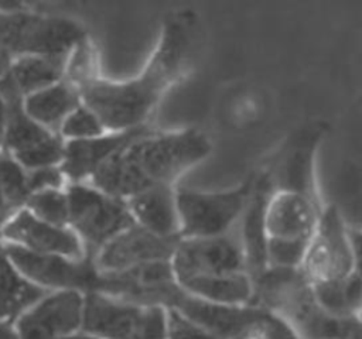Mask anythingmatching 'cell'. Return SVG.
<instances>
[{
	"label": "cell",
	"mask_w": 362,
	"mask_h": 339,
	"mask_svg": "<svg viewBox=\"0 0 362 339\" xmlns=\"http://www.w3.org/2000/svg\"><path fill=\"white\" fill-rule=\"evenodd\" d=\"M192 11L170 13L148 62L124 82L86 78L75 85L81 103L102 121L106 131H124L144 126L168 88L187 69L197 44L198 25Z\"/></svg>",
	"instance_id": "1"
},
{
	"label": "cell",
	"mask_w": 362,
	"mask_h": 339,
	"mask_svg": "<svg viewBox=\"0 0 362 339\" xmlns=\"http://www.w3.org/2000/svg\"><path fill=\"white\" fill-rule=\"evenodd\" d=\"M212 150L209 138L197 129L147 133L133 138L107 158L88 184L119 199L174 181Z\"/></svg>",
	"instance_id": "2"
},
{
	"label": "cell",
	"mask_w": 362,
	"mask_h": 339,
	"mask_svg": "<svg viewBox=\"0 0 362 339\" xmlns=\"http://www.w3.org/2000/svg\"><path fill=\"white\" fill-rule=\"evenodd\" d=\"M81 332L95 339H167L168 309L88 292Z\"/></svg>",
	"instance_id": "3"
},
{
	"label": "cell",
	"mask_w": 362,
	"mask_h": 339,
	"mask_svg": "<svg viewBox=\"0 0 362 339\" xmlns=\"http://www.w3.org/2000/svg\"><path fill=\"white\" fill-rule=\"evenodd\" d=\"M300 270L310 284L344 278L359 270V232L345 226L335 206L318 215Z\"/></svg>",
	"instance_id": "4"
},
{
	"label": "cell",
	"mask_w": 362,
	"mask_h": 339,
	"mask_svg": "<svg viewBox=\"0 0 362 339\" xmlns=\"http://www.w3.org/2000/svg\"><path fill=\"white\" fill-rule=\"evenodd\" d=\"M68 226L81 239L88 254L134 223L126 202L88 182H72L66 189Z\"/></svg>",
	"instance_id": "5"
},
{
	"label": "cell",
	"mask_w": 362,
	"mask_h": 339,
	"mask_svg": "<svg viewBox=\"0 0 362 339\" xmlns=\"http://www.w3.org/2000/svg\"><path fill=\"white\" fill-rule=\"evenodd\" d=\"M255 177L242 185L218 192L177 189L180 237H209L233 230L252 194Z\"/></svg>",
	"instance_id": "6"
},
{
	"label": "cell",
	"mask_w": 362,
	"mask_h": 339,
	"mask_svg": "<svg viewBox=\"0 0 362 339\" xmlns=\"http://www.w3.org/2000/svg\"><path fill=\"white\" fill-rule=\"evenodd\" d=\"M93 292H102L129 302L171 309L182 290L174 277L171 261L161 260L123 271L98 273Z\"/></svg>",
	"instance_id": "7"
},
{
	"label": "cell",
	"mask_w": 362,
	"mask_h": 339,
	"mask_svg": "<svg viewBox=\"0 0 362 339\" xmlns=\"http://www.w3.org/2000/svg\"><path fill=\"white\" fill-rule=\"evenodd\" d=\"M170 261L177 282L246 271L236 227L219 236L180 237Z\"/></svg>",
	"instance_id": "8"
},
{
	"label": "cell",
	"mask_w": 362,
	"mask_h": 339,
	"mask_svg": "<svg viewBox=\"0 0 362 339\" xmlns=\"http://www.w3.org/2000/svg\"><path fill=\"white\" fill-rule=\"evenodd\" d=\"M7 253L14 264L35 285L57 291L93 292L98 281V271L92 256L68 258L54 254H41L20 246H8Z\"/></svg>",
	"instance_id": "9"
},
{
	"label": "cell",
	"mask_w": 362,
	"mask_h": 339,
	"mask_svg": "<svg viewBox=\"0 0 362 339\" xmlns=\"http://www.w3.org/2000/svg\"><path fill=\"white\" fill-rule=\"evenodd\" d=\"M85 41L83 28L74 20L34 14H13L10 52L40 56L68 55Z\"/></svg>",
	"instance_id": "10"
},
{
	"label": "cell",
	"mask_w": 362,
	"mask_h": 339,
	"mask_svg": "<svg viewBox=\"0 0 362 339\" xmlns=\"http://www.w3.org/2000/svg\"><path fill=\"white\" fill-rule=\"evenodd\" d=\"M178 240L180 236L163 237L133 223L95 251L92 261L98 273H116L153 261L171 260Z\"/></svg>",
	"instance_id": "11"
},
{
	"label": "cell",
	"mask_w": 362,
	"mask_h": 339,
	"mask_svg": "<svg viewBox=\"0 0 362 339\" xmlns=\"http://www.w3.org/2000/svg\"><path fill=\"white\" fill-rule=\"evenodd\" d=\"M83 295L78 291L44 295L20 319V339H68L81 332Z\"/></svg>",
	"instance_id": "12"
},
{
	"label": "cell",
	"mask_w": 362,
	"mask_h": 339,
	"mask_svg": "<svg viewBox=\"0 0 362 339\" xmlns=\"http://www.w3.org/2000/svg\"><path fill=\"white\" fill-rule=\"evenodd\" d=\"M173 311L222 339H240L245 332L266 312L255 305H222L182 294L175 301Z\"/></svg>",
	"instance_id": "13"
},
{
	"label": "cell",
	"mask_w": 362,
	"mask_h": 339,
	"mask_svg": "<svg viewBox=\"0 0 362 339\" xmlns=\"http://www.w3.org/2000/svg\"><path fill=\"white\" fill-rule=\"evenodd\" d=\"M273 192L269 175L255 178L253 189L246 208L239 219L238 237L243 254L245 270L252 280L267 268V233L264 213L267 201Z\"/></svg>",
	"instance_id": "14"
},
{
	"label": "cell",
	"mask_w": 362,
	"mask_h": 339,
	"mask_svg": "<svg viewBox=\"0 0 362 339\" xmlns=\"http://www.w3.org/2000/svg\"><path fill=\"white\" fill-rule=\"evenodd\" d=\"M148 130L150 129L144 124L124 131H106L92 138L68 140V143L64 144L61 171L72 182H88L96 170L119 148Z\"/></svg>",
	"instance_id": "15"
},
{
	"label": "cell",
	"mask_w": 362,
	"mask_h": 339,
	"mask_svg": "<svg viewBox=\"0 0 362 339\" xmlns=\"http://www.w3.org/2000/svg\"><path fill=\"white\" fill-rule=\"evenodd\" d=\"M4 234L24 243L31 251L54 254L68 258H81L88 253L81 239L68 226H55L40 220L28 212L18 216L6 226Z\"/></svg>",
	"instance_id": "16"
},
{
	"label": "cell",
	"mask_w": 362,
	"mask_h": 339,
	"mask_svg": "<svg viewBox=\"0 0 362 339\" xmlns=\"http://www.w3.org/2000/svg\"><path fill=\"white\" fill-rule=\"evenodd\" d=\"M318 215L313 199L291 191H273L264 213L267 237L310 239Z\"/></svg>",
	"instance_id": "17"
},
{
	"label": "cell",
	"mask_w": 362,
	"mask_h": 339,
	"mask_svg": "<svg viewBox=\"0 0 362 339\" xmlns=\"http://www.w3.org/2000/svg\"><path fill=\"white\" fill-rule=\"evenodd\" d=\"M124 202L136 225L163 237L180 236L174 185H156L143 189Z\"/></svg>",
	"instance_id": "18"
},
{
	"label": "cell",
	"mask_w": 362,
	"mask_h": 339,
	"mask_svg": "<svg viewBox=\"0 0 362 339\" xmlns=\"http://www.w3.org/2000/svg\"><path fill=\"white\" fill-rule=\"evenodd\" d=\"M181 290L195 298L222 305H252L253 280L246 271L194 277L178 282Z\"/></svg>",
	"instance_id": "19"
},
{
	"label": "cell",
	"mask_w": 362,
	"mask_h": 339,
	"mask_svg": "<svg viewBox=\"0 0 362 339\" xmlns=\"http://www.w3.org/2000/svg\"><path fill=\"white\" fill-rule=\"evenodd\" d=\"M79 103L78 89L71 82H58L33 93L27 99L25 109L35 123L55 130Z\"/></svg>",
	"instance_id": "20"
},
{
	"label": "cell",
	"mask_w": 362,
	"mask_h": 339,
	"mask_svg": "<svg viewBox=\"0 0 362 339\" xmlns=\"http://www.w3.org/2000/svg\"><path fill=\"white\" fill-rule=\"evenodd\" d=\"M314 148L315 140H308L290 148L274 175L269 177L273 191H291L314 201L311 170Z\"/></svg>",
	"instance_id": "21"
},
{
	"label": "cell",
	"mask_w": 362,
	"mask_h": 339,
	"mask_svg": "<svg viewBox=\"0 0 362 339\" xmlns=\"http://www.w3.org/2000/svg\"><path fill=\"white\" fill-rule=\"evenodd\" d=\"M320 307L341 318H361V273L352 271L338 280L311 284Z\"/></svg>",
	"instance_id": "22"
},
{
	"label": "cell",
	"mask_w": 362,
	"mask_h": 339,
	"mask_svg": "<svg viewBox=\"0 0 362 339\" xmlns=\"http://www.w3.org/2000/svg\"><path fill=\"white\" fill-rule=\"evenodd\" d=\"M68 55L20 58L8 72L20 93L38 92L58 83L66 69Z\"/></svg>",
	"instance_id": "23"
},
{
	"label": "cell",
	"mask_w": 362,
	"mask_h": 339,
	"mask_svg": "<svg viewBox=\"0 0 362 339\" xmlns=\"http://www.w3.org/2000/svg\"><path fill=\"white\" fill-rule=\"evenodd\" d=\"M47 294L45 290L21 278L0 256V318H13L34 305Z\"/></svg>",
	"instance_id": "24"
},
{
	"label": "cell",
	"mask_w": 362,
	"mask_h": 339,
	"mask_svg": "<svg viewBox=\"0 0 362 339\" xmlns=\"http://www.w3.org/2000/svg\"><path fill=\"white\" fill-rule=\"evenodd\" d=\"M27 203L40 220L55 226H68L66 192L58 189L38 191L27 198Z\"/></svg>",
	"instance_id": "25"
},
{
	"label": "cell",
	"mask_w": 362,
	"mask_h": 339,
	"mask_svg": "<svg viewBox=\"0 0 362 339\" xmlns=\"http://www.w3.org/2000/svg\"><path fill=\"white\" fill-rule=\"evenodd\" d=\"M64 137L69 140H85L106 133L99 117L83 103H79L62 121L59 127Z\"/></svg>",
	"instance_id": "26"
},
{
	"label": "cell",
	"mask_w": 362,
	"mask_h": 339,
	"mask_svg": "<svg viewBox=\"0 0 362 339\" xmlns=\"http://www.w3.org/2000/svg\"><path fill=\"white\" fill-rule=\"evenodd\" d=\"M308 239L267 237V267L300 268Z\"/></svg>",
	"instance_id": "27"
},
{
	"label": "cell",
	"mask_w": 362,
	"mask_h": 339,
	"mask_svg": "<svg viewBox=\"0 0 362 339\" xmlns=\"http://www.w3.org/2000/svg\"><path fill=\"white\" fill-rule=\"evenodd\" d=\"M0 191L11 209L28 198L27 177L6 154L0 155Z\"/></svg>",
	"instance_id": "28"
},
{
	"label": "cell",
	"mask_w": 362,
	"mask_h": 339,
	"mask_svg": "<svg viewBox=\"0 0 362 339\" xmlns=\"http://www.w3.org/2000/svg\"><path fill=\"white\" fill-rule=\"evenodd\" d=\"M17 158L28 168H44V167H54L55 164L62 161L64 157V144L61 137L52 136L44 143L21 151L16 154Z\"/></svg>",
	"instance_id": "29"
},
{
	"label": "cell",
	"mask_w": 362,
	"mask_h": 339,
	"mask_svg": "<svg viewBox=\"0 0 362 339\" xmlns=\"http://www.w3.org/2000/svg\"><path fill=\"white\" fill-rule=\"evenodd\" d=\"M240 339H300L293 328L280 316L264 312Z\"/></svg>",
	"instance_id": "30"
},
{
	"label": "cell",
	"mask_w": 362,
	"mask_h": 339,
	"mask_svg": "<svg viewBox=\"0 0 362 339\" xmlns=\"http://www.w3.org/2000/svg\"><path fill=\"white\" fill-rule=\"evenodd\" d=\"M167 339H222L198 328L178 312L168 309V336Z\"/></svg>",
	"instance_id": "31"
},
{
	"label": "cell",
	"mask_w": 362,
	"mask_h": 339,
	"mask_svg": "<svg viewBox=\"0 0 362 339\" xmlns=\"http://www.w3.org/2000/svg\"><path fill=\"white\" fill-rule=\"evenodd\" d=\"M64 174L61 168L44 167L34 170L27 177L28 191H44V189H58L62 185Z\"/></svg>",
	"instance_id": "32"
},
{
	"label": "cell",
	"mask_w": 362,
	"mask_h": 339,
	"mask_svg": "<svg viewBox=\"0 0 362 339\" xmlns=\"http://www.w3.org/2000/svg\"><path fill=\"white\" fill-rule=\"evenodd\" d=\"M11 25V16L0 14V78L4 75L8 64V32Z\"/></svg>",
	"instance_id": "33"
},
{
	"label": "cell",
	"mask_w": 362,
	"mask_h": 339,
	"mask_svg": "<svg viewBox=\"0 0 362 339\" xmlns=\"http://www.w3.org/2000/svg\"><path fill=\"white\" fill-rule=\"evenodd\" d=\"M6 120H7V107L3 103V99L0 97V138L4 134V129H6Z\"/></svg>",
	"instance_id": "34"
},
{
	"label": "cell",
	"mask_w": 362,
	"mask_h": 339,
	"mask_svg": "<svg viewBox=\"0 0 362 339\" xmlns=\"http://www.w3.org/2000/svg\"><path fill=\"white\" fill-rule=\"evenodd\" d=\"M0 339H17V336L10 328L0 326Z\"/></svg>",
	"instance_id": "35"
},
{
	"label": "cell",
	"mask_w": 362,
	"mask_h": 339,
	"mask_svg": "<svg viewBox=\"0 0 362 339\" xmlns=\"http://www.w3.org/2000/svg\"><path fill=\"white\" fill-rule=\"evenodd\" d=\"M8 210H10V208L6 203V199H4V196H3V194L0 191V212H8Z\"/></svg>",
	"instance_id": "36"
},
{
	"label": "cell",
	"mask_w": 362,
	"mask_h": 339,
	"mask_svg": "<svg viewBox=\"0 0 362 339\" xmlns=\"http://www.w3.org/2000/svg\"><path fill=\"white\" fill-rule=\"evenodd\" d=\"M68 339H95V338H92V336H89V335H86L83 332H78V333L69 336Z\"/></svg>",
	"instance_id": "37"
},
{
	"label": "cell",
	"mask_w": 362,
	"mask_h": 339,
	"mask_svg": "<svg viewBox=\"0 0 362 339\" xmlns=\"http://www.w3.org/2000/svg\"><path fill=\"white\" fill-rule=\"evenodd\" d=\"M7 218V212H0V225L3 223V220Z\"/></svg>",
	"instance_id": "38"
}]
</instances>
